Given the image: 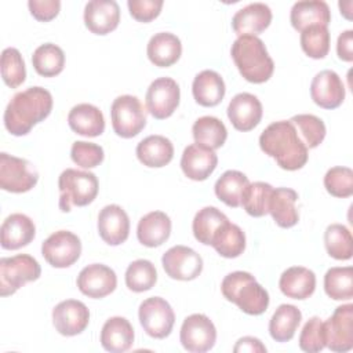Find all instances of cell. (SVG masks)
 I'll return each mask as SVG.
<instances>
[{
  "label": "cell",
  "instance_id": "cell-1",
  "mask_svg": "<svg viewBox=\"0 0 353 353\" xmlns=\"http://www.w3.org/2000/svg\"><path fill=\"white\" fill-rule=\"evenodd\" d=\"M52 110V95L43 87H29L17 92L4 110V125L15 137H22Z\"/></svg>",
  "mask_w": 353,
  "mask_h": 353
},
{
  "label": "cell",
  "instance_id": "cell-2",
  "mask_svg": "<svg viewBox=\"0 0 353 353\" xmlns=\"http://www.w3.org/2000/svg\"><path fill=\"white\" fill-rule=\"evenodd\" d=\"M259 146L265 154L276 160L277 165L287 171H296L307 161V148L299 139L290 120L269 124L259 137Z\"/></svg>",
  "mask_w": 353,
  "mask_h": 353
},
{
  "label": "cell",
  "instance_id": "cell-3",
  "mask_svg": "<svg viewBox=\"0 0 353 353\" xmlns=\"http://www.w3.org/2000/svg\"><path fill=\"white\" fill-rule=\"evenodd\" d=\"M230 55L240 74L250 83L262 84L273 74V59L258 36H239L232 44Z\"/></svg>",
  "mask_w": 353,
  "mask_h": 353
},
{
  "label": "cell",
  "instance_id": "cell-4",
  "mask_svg": "<svg viewBox=\"0 0 353 353\" xmlns=\"http://www.w3.org/2000/svg\"><path fill=\"white\" fill-rule=\"evenodd\" d=\"M221 291L229 302L251 316L262 314L269 306L268 291L248 272L237 270L225 276Z\"/></svg>",
  "mask_w": 353,
  "mask_h": 353
},
{
  "label": "cell",
  "instance_id": "cell-5",
  "mask_svg": "<svg viewBox=\"0 0 353 353\" xmlns=\"http://www.w3.org/2000/svg\"><path fill=\"white\" fill-rule=\"evenodd\" d=\"M59 210L69 212L73 205L84 207L91 204L99 189L98 178L90 171L66 168L58 178Z\"/></svg>",
  "mask_w": 353,
  "mask_h": 353
},
{
  "label": "cell",
  "instance_id": "cell-6",
  "mask_svg": "<svg viewBox=\"0 0 353 353\" xmlns=\"http://www.w3.org/2000/svg\"><path fill=\"white\" fill-rule=\"evenodd\" d=\"M41 268L39 262L28 255L18 254L0 259V294L8 296L17 292L29 281L40 277Z\"/></svg>",
  "mask_w": 353,
  "mask_h": 353
},
{
  "label": "cell",
  "instance_id": "cell-7",
  "mask_svg": "<svg viewBox=\"0 0 353 353\" xmlns=\"http://www.w3.org/2000/svg\"><path fill=\"white\" fill-rule=\"evenodd\" d=\"M113 131L121 138H134L146 125V110L134 95H120L110 106Z\"/></svg>",
  "mask_w": 353,
  "mask_h": 353
},
{
  "label": "cell",
  "instance_id": "cell-8",
  "mask_svg": "<svg viewBox=\"0 0 353 353\" xmlns=\"http://www.w3.org/2000/svg\"><path fill=\"white\" fill-rule=\"evenodd\" d=\"M39 172L26 159L0 153V188L11 193H25L36 186Z\"/></svg>",
  "mask_w": 353,
  "mask_h": 353
},
{
  "label": "cell",
  "instance_id": "cell-9",
  "mask_svg": "<svg viewBox=\"0 0 353 353\" xmlns=\"http://www.w3.org/2000/svg\"><path fill=\"white\" fill-rule=\"evenodd\" d=\"M138 317L143 331L156 339L168 336L175 323V314L171 305L160 296L145 299L139 305Z\"/></svg>",
  "mask_w": 353,
  "mask_h": 353
},
{
  "label": "cell",
  "instance_id": "cell-10",
  "mask_svg": "<svg viewBox=\"0 0 353 353\" xmlns=\"http://www.w3.org/2000/svg\"><path fill=\"white\" fill-rule=\"evenodd\" d=\"M81 254L80 239L69 230H58L50 234L41 244V255L54 268H69Z\"/></svg>",
  "mask_w": 353,
  "mask_h": 353
},
{
  "label": "cell",
  "instance_id": "cell-11",
  "mask_svg": "<svg viewBox=\"0 0 353 353\" xmlns=\"http://www.w3.org/2000/svg\"><path fill=\"white\" fill-rule=\"evenodd\" d=\"M179 341L182 346L192 353H204L214 347L216 330L214 323L201 313L188 316L181 327Z\"/></svg>",
  "mask_w": 353,
  "mask_h": 353
},
{
  "label": "cell",
  "instance_id": "cell-12",
  "mask_svg": "<svg viewBox=\"0 0 353 353\" xmlns=\"http://www.w3.org/2000/svg\"><path fill=\"white\" fill-rule=\"evenodd\" d=\"M181 91L171 77H159L150 83L145 102L148 112L157 120L170 117L179 105Z\"/></svg>",
  "mask_w": 353,
  "mask_h": 353
},
{
  "label": "cell",
  "instance_id": "cell-13",
  "mask_svg": "<svg viewBox=\"0 0 353 353\" xmlns=\"http://www.w3.org/2000/svg\"><path fill=\"white\" fill-rule=\"evenodd\" d=\"M325 346L338 353L353 349V305L338 306L332 316L324 321Z\"/></svg>",
  "mask_w": 353,
  "mask_h": 353
},
{
  "label": "cell",
  "instance_id": "cell-14",
  "mask_svg": "<svg viewBox=\"0 0 353 353\" xmlns=\"http://www.w3.org/2000/svg\"><path fill=\"white\" fill-rule=\"evenodd\" d=\"M161 265L171 279L189 281L200 276L203 270V258L190 247L174 245L164 252Z\"/></svg>",
  "mask_w": 353,
  "mask_h": 353
},
{
  "label": "cell",
  "instance_id": "cell-15",
  "mask_svg": "<svg viewBox=\"0 0 353 353\" xmlns=\"http://www.w3.org/2000/svg\"><path fill=\"white\" fill-rule=\"evenodd\" d=\"M76 283L81 294L99 299L116 290L117 277L112 268L102 263H91L80 270Z\"/></svg>",
  "mask_w": 353,
  "mask_h": 353
},
{
  "label": "cell",
  "instance_id": "cell-16",
  "mask_svg": "<svg viewBox=\"0 0 353 353\" xmlns=\"http://www.w3.org/2000/svg\"><path fill=\"white\" fill-rule=\"evenodd\" d=\"M90 323L88 307L77 299H66L52 309V324L63 336L81 334Z\"/></svg>",
  "mask_w": 353,
  "mask_h": 353
},
{
  "label": "cell",
  "instance_id": "cell-17",
  "mask_svg": "<svg viewBox=\"0 0 353 353\" xmlns=\"http://www.w3.org/2000/svg\"><path fill=\"white\" fill-rule=\"evenodd\" d=\"M313 102L323 109H335L345 99V85L336 72L325 69L319 72L310 84Z\"/></svg>",
  "mask_w": 353,
  "mask_h": 353
},
{
  "label": "cell",
  "instance_id": "cell-18",
  "mask_svg": "<svg viewBox=\"0 0 353 353\" xmlns=\"http://www.w3.org/2000/svg\"><path fill=\"white\" fill-rule=\"evenodd\" d=\"M120 22V7L114 0H91L84 7V23L94 34H108Z\"/></svg>",
  "mask_w": 353,
  "mask_h": 353
},
{
  "label": "cell",
  "instance_id": "cell-19",
  "mask_svg": "<svg viewBox=\"0 0 353 353\" xmlns=\"http://www.w3.org/2000/svg\"><path fill=\"white\" fill-rule=\"evenodd\" d=\"M262 113L261 101L250 92L234 95L228 105V117L232 125L243 132L254 130L259 124Z\"/></svg>",
  "mask_w": 353,
  "mask_h": 353
},
{
  "label": "cell",
  "instance_id": "cell-20",
  "mask_svg": "<svg viewBox=\"0 0 353 353\" xmlns=\"http://www.w3.org/2000/svg\"><path fill=\"white\" fill-rule=\"evenodd\" d=\"M98 233L109 245H119L128 239L130 218L117 204L105 205L98 215Z\"/></svg>",
  "mask_w": 353,
  "mask_h": 353
},
{
  "label": "cell",
  "instance_id": "cell-21",
  "mask_svg": "<svg viewBox=\"0 0 353 353\" xmlns=\"http://www.w3.org/2000/svg\"><path fill=\"white\" fill-rule=\"evenodd\" d=\"M216 164V153L197 143L186 146L181 157V168L192 181H205L214 172Z\"/></svg>",
  "mask_w": 353,
  "mask_h": 353
},
{
  "label": "cell",
  "instance_id": "cell-22",
  "mask_svg": "<svg viewBox=\"0 0 353 353\" xmlns=\"http://www.w3.org/2000/svg\"><path fill=\"white\" fill-rule=\"evenodd\" d=\"M272 22V10L265 3H251L232 18V28L239 36H256Z\"/></svg>",
  "mask_w": 353,
  "mask_h": 353
},
{
  "label": "cell",
  "instance_id": "cell-23",
  "mask_svg": "<svg viewBox=\"0 0 353 353\" xmlns=\"http://www.w3.org/2000/svg\"><path fill=\"white\" fill-rule=\"evenodd\" d=\"M36 234L33 221L21 212L8 215L0 228L1 247L4 250H19L28 245Z\"/></svg>",
  "mask_w": 353,
  "mask_h": 353
},
{
  "label": "cell",
  "instance_id": "cell-24",
  "mask_svg": "<svg viewBox=\"0 0 353 353\" xmlns=\"http://www.w3.org/2000/svg\"><path fill=\"white\" fill-rule=\"evenodd\" d=\"M171 234V219L163 211H152L143 215L137 228V237L145 247H159Z\"/></svg>",
  "mask_w": 353,
  "mask_h": 353
},
{
  "label": "cell",
  "instance_id": "cell-25",
  "mask_svg": "<svg viewBox=\"0 0 353 353\" xmlns=\"http://www.w3.org/2000/svg\"><path fill=\"white\" fill-rule=\"evenodd\" d=\"M134 343V328L125 317L114 316L105 321L101 330V345L112 353L127 352Z\"/></svg>",
  "mask_w": 353,
  "mask_h": 353
},
{
  "label": "cell",
  "instance_id": "cell-26",
  "mask_svg": "<svg viewBox=\"0 0 353 353\" xmlns=\"http://www.w3.org/2000/svg\"><path fill=\"white\" fill-rule=\"evenodd\" d=\"M72 131L83 137H99L105 131V119L99 108L91 103H79L68 114Z\"/></svg>",
  "mask_w": 353,
  "mask_h": 353
},
{
  "label": "cell",
  "instance_id": "cell-27",
  "mask_svg": "<svg viewBox=\"0 0 353 353\" xmlns=\"http://www.w3.org/2000/svg\"><path fill=\"white\" fill-rule=\"evenodd\" d=\"M290 21L292 28L299 32L313 25L328 26L331 22V11L328 4L323 0L296 1L291 8Z\"/></svg>",
  "mask_w": 353,
  "mask_h": 353
},
{
  "label": "cell",
  "instance_id": "cell-28",
  "mask_svg": "<svg viewBox=\"0 0 353 353\" xmlns=\"http://www.w3.org/2000/svg\"><path fill=\"white\" fill-rule=\"evenodd\" d=\"M279 287L288 298L306 299L316 290V274L307 268L292 266L281 273Z\"/></svg>",
  "mask_w": 353,
  "mask_h": 353
},
{
  "label": "cell",
  "instance_id": "cell-29",
  "mask_svg": "<svg viewBox=\"0 0 353 353\" xmlns=\"http://www.w3.org/2000/svg\"><path fill=\"white\" fill-rule=\"evenodd\" d=\"M225 81L221 74L210 69L201 70L196 74L192 84L194 101L205 108H212L221 103L225 97Z\"/></svg>",
  "mask_w": 353,
  "mask_h": 353
},
{
  "label": "cell",
  "instance_id": "cell-30",
  "mask_svg": "<svg viewBox=\"0 0 353 353\" xmlns=\"http://www.w3.org/2000/svg\"><path fill=\"white\" fill-rule=\"evenodd\" d=\"M146 52L149 61L154 66L168 68L179 59L182 54V44L174 33L160 32L150 37Z\"/></svg>",
  "mask_w": 353,
  "mask_h": 353
},
{
  "label": "cell",
  "instance_id": "cell-31",
  "mask_svg": "<svg viewBox=\"0 0 353 353\" xmlns=\"http://www.w3.org/2000/svg\"><path fill=\"white\" fill-rule=\"evenodd\" d=\"M138 160L150 168L167 165L174 157V146L171 141L163 135H149L137 145Z\"/></svg>",
  "mask_w": 353,
  "mask_h": 353
},
{
  "label": "cell",
  "instance_id": "cell-32",
  "mask_svg": "<svg viewBox=\"0 0 353 353\" xmlns=\"http://www.w3.org/2000/svg\"><path fill=\"white\" fill-rule=\"evenodd\" d=\"M298 200V193L290 188H276L272 192L269 201V214L274 222L284 229L292 228L299 221L298 210L295 203Z\"/></svg>",
  "mask_w": 353,
  "mask_h": 353
},
{
  "label": "cell",
  "instance_id": "cell-33",
  "mask_svg": "<svg viewBox=\"0 0 353 353\" xmlns=\"http://www.w3.org/2000/svg\"><path fill=\"white\" fill-rule=\"evenodd\" d=\"M302 320L301 310L288 303L280 305L269 321V334L276 342H288L294 338Z\"/></svg>",
  "mask_w": 353,
  "mask_h": 353
},
{
  "label": "cell",
  "instance_id": "cell-34",
  "mask_svg": "<svg viewBox=\"0 0 353 353\" xmlns=\"http://www.w3.org/2000/svg\"><path fill=\"white\" fill-rule=\"evenodd\" d=\"M211 245L223 258H237L245 250V234L239 225L228 221L218 229Z\"/></svg>",
  "mask_w": 353,
  "mask_h": 353
},
{
  "label": "cell",
  "instance_id": "cell-35",
  "mask_svg": "<svg viewBox=\"0 0 353 353\" xmlns=\"http://www.w3.org/2000/svg\"><path fill=\"white\" fill-rule=\"evenodd\" d=\"M248 183L250 181L245 174L237 170H228L216 179L214 190L221 201L237 208L241 205V196Z\"/></svg>",
  "mask_w": 353,
  "mask_h": 353
},
{
  "label": "cell",
  "instance_id": "cell-36",
  "mask_svg": "<svg viewBox=\"0 0 353 353\" xmlns=\"http://www.w3.org/2000/svg\"><path fill=\"white\" fill-rule=\"evenodd\" d=\"M192 132L197 145L212 150L219 149L228 138V130L225 124L214 116L199 117L192 127Z\"/></svg>",
  "mask_w": 353,
  "mask_h": 353
},
{
  "label": "cell",
  "instance_id": "cell-37",
  "mask_svg": "<svg viewBox=\"0 0 353 353\" xmlns=\"http://www.w3.org/2000/svg\"><path fill=\"white\" fill-rule=\"evenodd\" d=\"M228 221V216L216 207H204L199 210V212L193 218V234L199 243L211 245L212 237L215 236L218 229Z\"/></svg>",
  "mask_w": 353,
  "mask_h": 353
},
{
  "label": "cell",
  "instance_id": "cell-38",
  "mask_svg": "<svg viewBox=\"0 0 353 353\" xmlns=\"http://www.w3.org/2000/svg\"><path fill=\"white\" fill-rule=\"evenodd\" d=\"M32 63L40 76L54 77L63 70L65 54L59 46L54 43H46L34 50L32 55Z\"/></svg>",
  "mask_w": 353,
  "mask_h": 353
},
{
  "label": "cell",
  "instance_id": "cell-39",
  "mask_svg": "<svg viewBox=\"0 0 353 353\" xmlns=\"http://www.w3.org/2000/svg\"><path fill=\"white\" fill-rule=\"evenodd\" d=\"M324 245L330 256L347 261L353 255V239L350 230L342 223H331L324 232Z\"/></svg>",
  "mask_w": 353,
  "mask_h": 353
},
{
  "label": "cell",
  "instance_id": "cell-40",
  "mask_svg": "<svg viewBox=\"0 0 353 353\" xmlns=\"http://www.w3.org/2000/svg\"><path fill=\"white\" fill-rule=\"evenodd\" d=\"M324 291L334 301L353 298V268H331L324 276Z\"/></svg>",
  "mask_w": 353,
  "mask_h": 353
},
{
  "label": "cell",
  "instance_id": "cell-41",
  "mask_svg": "<svg viewBox=\"0 0 353 353\" xmlns=\"http://www.w3.org/2000/svg\"><path fill=\"white\" fill-rule=\"evenodd\" d=\"M273 186L266 182L248 183L241 196V205L254 218H261L269 212V201Z\"/></svg>",
  "mask_w": 353,
  "mask_h": 353
},
{
  "label": "cell",
  "instance_id": "cell-42",
  "mask_svg": "<svg viewBox=\"0 0 353 353\" xmlns=\"http://www.w3.org/2000/svg\"><path fill=\"white\" fill-rule=\"evenodd\" d=\"M299 139L307 149L317 148L325 138V124L314 114H295L290 119Z\"/></svg>",
  "mask_w": 353,
  "mask_h": 353
},
{
  "label": "cell",
  "instance_id": "cell-43",
  "mask_svg": "<svg viewBox=\"0 0 353 353\" xmlns=\"http://www.w3.org/2000/svg\"><path fill=\"white\" fill-rule=\"evenodd\" d=\"M157 272L154 265L148 259L131 262L125 270V285L134 292H143L154 287Z\"/></svg>",
  "mask_w": 353,
  "mask_h": 353
},
{
  "label": "cell",
  "instance_id": "cell-44",
  "mask_svg": "<svg viewBox=\"0 0 353 353\" xmlns=\"http://www.w3.org/2000/svg\"><path fill=\"white\" fill-rule=\"evenodd\" d=\"M330 41L331 37L327 26L313 25L301 32V47L313 59H321L328 54Z\"/></svg>",
  "mask_w": 353,
  "mask_h": 353
},
{
  "label": "cell",
  "instance_id": "cell-45",
  "mask_svg": "<svg viewBox=\"0 0 353 353\" xmlns=\"http://www.w3.org/2000/svg\"><path fill=\"white\" fill-rule=\"evenodd\" d=\"M1 77L11 88L19 87L26 79L23 58L14 47H8L1 52Z\"/></svg>",
  "mask_w": 353,
  "mask_h": 353
},
{
  "label": "cell",
  "instance_id": "cell-46",
  "mask_svg": "<svg viewBox=\"0 0 353 353\" xmlns=\"http://www.w3.org/2000/svg\"><path fill=\"white\" fill-rule=\"evenodd\" d=\"M325 190L339 199L353 194V171L349 167H332L324 175Z\"/></svg>",
  "mask_w": 353,
  "mask_h": 353
},
{
  "label": "cell",
  "instance_id": "cell-47",
  "mask_svg": "<svg viewBox=\"0 0 353 353\" xmlns=\"http://www.w3.org/2000/svg\"><path fill=\"white\" fill-rule=\"evenodd\" d=\"M299 347L307 353H317L325 347L324 321L314 316L309 319L299 335Z\"/></svg>",
  "mask_w": 353,
  "mask_h": 353
},
{
  "label": "cell",
  "instance_id": "cell-48",
  "mask_svg": "<svg viewBox=\"0 0 353 353\" xmlns=\"http://www.w3.org/2000/svg\"><path fill=\"white\" fill-rule=\"evenodd\" d=\"M70 157L74 164L83 168H94L103 161L105 153L102 146L94 142L76 141L70 149Z\"/></svg>",
  "mask_w": 353,
  "mask_h": 353
},
{
  "label": "cell",
  "instance_id": "cell-49",
  "mask_svg": "<svg viewBox=\"0 0 353 353\" xmlns=\"http://www.w3.org/2000/svg\"><path fill=\"white\" fill-rule=\"evenodd\" d=\"M130 14L138 22H150L159 17L163 1L161 0H128Z\"/></svg>",
  "mask_w": 353,
  "mask_h": 353
},
{
  "label": "cell",
  "instance_id": "cell-50",
  "mask_svg": "<svg viewBox=\"0 0 353 353\" xmlns=\"http://www.w3.org/2000/svg\"><path fill=\"white\" fill-rule=\"evenodd\" d=\"M28 7L33 18L40 22H48L54 19L61 10L59 0H29Z\"/></svg>",
  "mask_w": 353,
  "mask_h": 353
},
{
  "label": "cell",
  "instance_id": "cell-51",
  "mask_svg": "<svg viewBox=\"0 0 353 353\" xmlns=\"http://www.w3.org/2000/svg\"><path fill=\"white\" fill-rule=\"evenodd\" d=\"M336 54L345 62L353 61V30H345L338 36Z\"/></svg>",
  "mask_w": 353,
  "mask_h": 353
},
{
  "label": "cell",
  "instance_id": "cell-52",
  "mask_svg": "<svg viewBox=\"0 0 353 353\" xmlns=\"http://www.w3.org/2000/svg\"><path fill=\"white\" fill-rule=\"evenodd\" d=\"M233 350L236 353L239 352H250V353H255V352H261L265 353L266 347L262 345V342L258 338L254 336H243L237 341V343L234 345Z\"/></svg>",
  "mask_w": 353,
  "mask_h": 353
},
{
  "label": "cell",
  "instance_id": "cell-53",
  "mask_svg": "<svg viewBox=\"0 0 353 353\" xmlns=\"http://www.w3.org/2000/svg\"><path fill=\"white\" fill-rule=\"evenodd\" d=\"M339 10H341V14L346 18V19H352V14H350V10H352V1H339Z\"/></svg>",
  "mask_w": 353,
  "mask_h": 353
}]
</instances>
